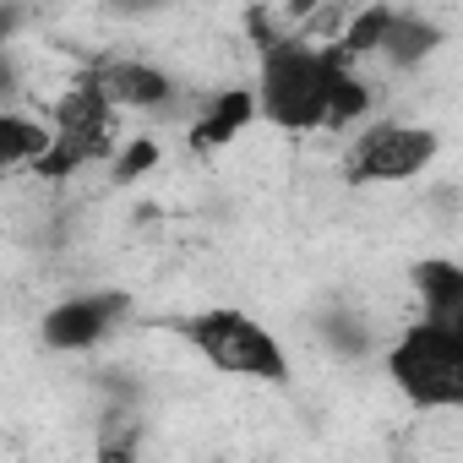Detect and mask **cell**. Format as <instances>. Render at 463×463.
<instances>
[{"mask_svg":"<svg viewBox=\"0 0 463 463\" xmlns=\"http://www.w3.org/2000/svg\"><path fill=\"white\" fill-rule=\"evenodd\" d=\"M251 120H262V104H257V88H223L218 99H207L202 104V115L191 120V131H185V142H191V153H223L229 142H235Z\"/></svg>","mask_w":463,"mask_h":463,"instance_id":"cell-6","label":"cell"},{"mask_svg":"<svg viewBox=\"0 0 463 463\" xmlns=\"http://www.w3.org/2000/svg\"><path fill=\"white\" fill-rule=\"evenodd\" d=\"M414 306L425 322L463 338V262H452V257L414 262Z\"/></svg>","mask_w":463,"mask_h":463,"instance_id":"cell-8","label":"cell"},{"mask_svg":"<svg viewBox=\"0 0 463 463\" xmlns=\"http://www.w3.org/2000/svg\"><path fill=\"white\" fill-rule=\"evenodd\" d=\"M153 158H158V147H153V142H131V147H120V164H115V180L126 185V180H137V175H147V169H153Z\"/></svg>","mask_w":463,"mask_h":463,"instance_id":"cell-11","label":"cell"},{"mask_svg":"<svg viewBox=\"0 0 463 463\" xmlns=\"http://www.w3.org/2000/svg\"><path fill=\"white\" fill-rule=\"evenodd\" d=\"M50 147H55V120L50 115H39V120L23 115V109L0 115V153H6L12 169H39L50 158Z\"/></svg>","mask_w":463,"mask_h":463,"instance_id":"cell-9","label":"cell"},{"mask_svg":"<svg viewBox=\"0 0 463 463\" xmlns=\"http://www.w3.org/2000/svg\"><path fill=\"white\" fill-rule=\"evenodd\" d=\"M185 344L202 354V365H213L218 376H241V382H289V354L279 344L273 327H262L251 311L241 306H213L202 317L185 322Z\"/></svg>","mask_w":463,"mask_h":463,"instance_id":"cell-3","label":"cell"},{"mask_svg":"<svg viewBox=\"0 0 463 463\" xmlns=\"http://www.w3.org/2000/svg\"><path fill=\"white\" fill-rule=\"evenodd\" d=\"M387 382L392 392L420 409V414H458L463 409V338L414 317L409 327H398V338L387 344Z\"/></svg>","mask_w":463,"mask_h":463,"instance_id":"cell-2","label":"cell"},{"mask_svg":"<svg viewBox=\"0 0 463 463\" xmlns=\"http://www.w3.org/2000/svg\"><path fill=\"white\" fill-rule=\"evenodd\" d=\"M441 153V137L420 120H371L344 153V180L349 185H403L425 175Z\"/></svg>","mask_w":463,"mask_h":463,"instance_id":"cell-4","label":"cell"},{"mask_svg":"<svg viewBox=\"0 0 463 463\" xmlns=\"http://www.w3.org/2000/svg\"><path fill=\"white\" fill-rule=\"evenodd\" d=\"M425 50H436V28L420 23V17H398V12H392L387 39H382V55H387L392 66H414Z\"/></svg>","mask_w":463,"mask_h":463,"instance_id":"cell-10","label":"cell"},{"mask_svg":"<svg viewBox=\"0 0 463 463\" xmlns=\"http://www.w3.org/2000/svg\"><path fill=\"white\" fill-rule=\"evenodd\" d=\"M257 104L262 120L306 137V131H338L371 115V88L354 71V55L344 44L322 39H273L262 50L257 71Z\"/></svg>","mask_w":463,"mask_h":463,"instance_id":"cell-1","label":"cell"},{"mask_svg":"<svg viewBox=\"0 0 463 463\" xmlns=\"http://www.w3.org/2000/svg\"><path fill=\"white\" fill-rule=\"evenodd\" d=\"M88 77L109 93L115 109H164V104L175 99V77L158 71L153 61H131V55H120V61H104V66L88 71Z\"/></svg>","mask_w":463,"mask_h":463,"instance_id":"cell-7","label":"cell"},{"mask_svg":"<svg viewBox=\"0 0 463 463\" xmlns=\"http://www.w3.org/2000/svg\"><path fill=\"white\" fill-rule=\"evenodd\" d=\"M126 311H131V300H126V295L88 289V295H71V300L50 306V311H44V322H39V333H44V344H50V349H61V354H77V349H93V344H104Z\"/></svg>","mask_w":463,"mask_h":463,"instance_id":"cell-5","label":"cell"}]
</instances>
